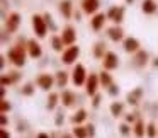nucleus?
<instances>
[{
    "label": "nucleus",
    "mask_w": 158,
    "mask_h": 138,
    "mask_svg": "<svg viewBox=\"0 0 158 138\" xmlns=\"http://www.w3.org/2000/svg\"><path fill=\"white\" fill-rule=\"evenodd\" d=\"M19 79V75H17V72H14V75H10V73H9V75H2V87H7V85H12V84L15 82V80Z\"/></svg>",
    "instance_id": "obj_30"
},
{
    "label": "nucleus",
    "mask_w": 158,
    "mask_h": 138,
    "mask_svg": "<svg viewBox=\"0 0 158 138\" xmlns=\"http://www.w3.org/2000/svg\"><path fill=\"white\" fill-rule=\"evenodd\" d=\"M107 36H109V39L110 41H114V43H117V41H124V31H123V28L121 26H112V28H109L107 29Z\"/></svg>",
    "instance_id": "obj_16"
},
{
    "label": "nucleus",
    "mask_w": 158,
    "mask_h": 138,
    "mask_svg": "<svg viewBox=\"0 0 158 138\" xmlns=\"http://www.w3.org/2000/svg\"><path fill=\"white\" fill-rule=\"evenodd\" d=\"M141 11H143V14H146V15L155 14V12L158 11L156 0H143V4H141Z\"/></svg>",
    "instance_id": "obj_19"
},
{
    "label": "nucleus",
    "mask_w": 158,
    "mask_h": 138,
    "mask_svg": "<svg viewBox=\"0 0 158 138\" xmlns=\"http://www.w3.org/2000/svg\"><path fill=\"white\" fill-rule=\"evenodd\" d=\"M26 46H27V55L31 56V58H39V56L43 55V48L36 39H29Z\"/></svg>",
    "instance_id": "obj_15"
},
{
    "label": "nucleus",
    "mask_w": 158,
    "mask_h": 138,
    "mask_svg": "<svg viewBox=\"0 0 158 138\" xmlns=\"http://www.w3.org/2000/svg\"><path fill=\"white\" fill-rule=\"evenodd\" d=\"M36 138H51V136H49V133H46V131H41V133L36 135Z\"/></svg>",
    "instance_id": "obj_40"
},
{
    "label": "nucleus",
    "mask_w": 158,
    "mask_h": 138,
    "mask_svg": "<svg viewBox=\"0 0 158 138\" xmlns=\"http://www.w3.org/2000/svg\"><path fill=\"white\" fill-rule=\"evenodd\" d=\"M27 46L24 45H14L10 50L7 51V58L10 60V63L14 67H24L26 65V58H27Z\"/></svg>",
    "instance_id": "obj_1"
},
{
    "label": "nucleus",
    "mask_w": 158,
    "mask_h": 138,
    "mask_svg": "<svg viewBox=\"0 0 158 138\" xmlns=\"http://www.w3.org/2000/svg\"><path fill=\"white\" fill-rule=\"evenodd\" d=\"M158 136V126L155 123L146 124V138H156Z\"/></svg>",
    "instance_id": "obj_31"
},
{
    "label": "nucleus",
    "mask_w": 158,
    "mask_h": 138,
    "mask_svg": "<svg viewBox=\"0 0 158 138\" xmlns=\"http://www.w3.org/2000/svg\"><path fill=\"white\" fill-rule=\"evenodd\" d=\"M87 79H89V73H87V68L82 65V63H77L73 67L72 72V82L75 87H83L87 84Z\"/></svg>",
    "instance_id": "obj_2"
},
{
    "label": "nucleus",
    "mask_w": 158,
    "mask_h": 138,
    "mask_svg": "<svg viewBox=\"0 0 158 138\" xmlns=\"http://www.w3.org/2000/svg\"><path fill=\"white\" fill-rule=\"evenodd\" d=\"M61 41H63V45L68 48V46H73L77 43V31H75V28L73 26H65L63 28V31H61Z\"/></svg>",
    "instance_id": "obj_6"
},
{
    "label": "nucleus",
    "mask_w": 158,
    "mask_h": 138,
    "mask_svg": "<svg viewBox=\"0 0 158 138\" xmlns=\"http://www.w3.org/2000/svg\"><path fill=\"white\" fill-rule=\"evenodd\" d=\"M32 29H34L36 36H38L39 39L46 38V32H48V22H46L44 15H39V14H34L32 15Z\"/></svg>",
    "instance_id": "obj_3"
},
{
    "label": "nucleus",
    "mask_w": 158,
    "mask_h": 138,
    "mask_svg": "<svg viewBox=\"0 0 158 138\" xmlns=\"http://www.w3.org/2000/svg\"><path fill=\"white\" fill-rule=\"evenodd\" d=\"M106 45H104L102 41H99V43H95L94 45V56H95L97 60H100V58H104L106 56Z\"/></svg>",
    "instance_id": "obj_28"
},
{
    "label": "nucleus",
    "mask_w": 158,
    "mask_h": 138,
    "mask_svg": "<svg viewBox=\"0 0 158 138\" xmlns=\"http://www.w3.org/2000/svg\"><path fill=\"white\" fill-rule=\"evenodd\" d=\"M61 138H75V136H73L72 133H63V135H61Z\"/></svg>",
    "instance_id": "obj_42"
},
{
    "label": "nucleus",
    "mask_w": 158,
    "mask_h": 138,
    "mask_svg": "<svg viewBox=\"0 0 158 138\" xmlns=\"http://www.w3.org/2000/svg\"><path fill=\"white\" fill-rule=\"evenodd\" d=\"M99 87H100L99 75H97V73H90L89 79H87V84H85V92H87V96H90V97L97 96V90H99Z\"/></svg>",
    "instance_id": "obj_8"
},
{
    "label": "nucleus",
    "mask_w": 158,
    "mask_h": 138,
    "mask_svg": "<svg viewBox=\"0 0 158 138\" xmlns=\"http://www.w3.org/2000/svg\"><path fill=\"white\" fill-rule=\"evenodd\" d=\"M0 138H10V133H9L5 128H2V130H0Z\"/></svg>",
    "instance_id": "obj_39"
},
{
    "label": "nucleus",
    "mask_w": 158,
    "mask_h": 138,
    "mask_svg": "<svg viewBox=\"0 0 158 138\" xmlns=\"http://www.w3.org/2000/svg\"><path fill=\"white\" fill-rule=\"evenodd\" d=\"M106 21H107V14H104V12H97V14L92 15V19H90V28L97 32V31H100V29L104 28Z\"/></svg>",
    "instance_id": "obj_13"
},
{
    "label": "nucleus",
    "mask_w": 158,
    "mask_h": 138,
    "mask_svg": "<svg viewBox=\"0 0 158 138\" xmlns=\"http://www.w3.org/2000/svg\"><path fill=\"white\" fill-rule=\"evenodd\" d=\"M99 80H100V87H104V89H109L110 85L114 84V80H112V75H110L107 70H102V72L99 73Z\"/></svg>",
    "instance_id": "obj_22"
},
{
    "label": "nucleus",
    "mask_w": 158,
    "mask_h": 138,
    "mask_svg": "<svg viewBox=\"0 0 158 138\" xmlns=\"http://www.w3.org/2000/svg\"><path fill=\"white\" fill-rule=\"evenodd\" d=\"M148 63V53L143 51V50H139V51L134 55V65L136 67H144Z\"/></svg>",
    "instance_id": "obj_25"
},
{
    "label": "nucleus",
    "mask_w": 158,
    "mask_h": 138,
    "mask_svg": "<svg viewBox=\"0 0 158 138\" xmlns=\"http://www.w3.org/2000/svg\"><path fill=\"white\" fill-rule=\"evenodd\" d=\"M107 19H110L116 26H119L121 22H123V19H124V7L112 5V7L109 9V12H107Z\"/></svg>",
    "instance_id": "obj_11"
},
{
    "label": "nucleus",
    "mask_w": 158,
    "mask_h": 138,
    "mask_svg": "<svg viewBox=\"0 0 158 138\" xmlns=\"http://www.w3.org/2000/svg\"><path fill=\"white\" fill-rule=\"evenodd\" d=\"M10 111V104L7 99H0V114H7Z\"/></svg>",
    "instance_id": "obj_33"
},
{
    "label": "nucleus",
    "mask_w": 158,
    "mask_h": 138,
    "mask_svg": "<svg viewBox=\"0 0 158 138\" xmlns=\"http://www.w3.org/2000/svg\"><path fill=\"white\" fill-rule=\"evenodd\" d=\"M7 123H9L7 114H2V128H5V126H7Z\"/></svg>",
    "instance_id": "obj_41"
},
{
    "label": "nucleus",
    "mask_w": 158,
    "mask_h": 138,
    "mask_svg": "<svg viewBox=\"0 0 158 138\" xmlns=\"http://www.w3.org/2000/svg\"><path fill=\"white\" fill-rule=\"evenodd\" d=\"M78 56H80V46L73 45V46L65 48V51L61 53V62L65 63V65H73V63L78 60Z\"/></svg>",
    "instance_id": "obj_5"
},
{
    "label": "nucleus",
    "mask_w": 158,
    "mask_h": 138,
    "mask_svg": "<svg viewBox=\"0 0 158 138\" xmlns=\"http://www.w3.org/2000/svg\"><path fill=\"white\" fill-rule=\"evenodd\" d=\"M87 109H83V107H80V109H77L75 113H73V116H72V124L73 126H80V124H83L85 123V119H87Z\"/></svg>",
    "instance_id": "obj_17"
},
{
    "label": "nucleus",
    "mask_w": 158,
    "mask_h": 138,
    "mask_svg": "<svg viewBox=\"0 0 158 138\" xmlns=\"http://www.w3.org/2000/svg\"><path fill=\"white\" fill-rule=\"evenodd\" d=\"M102 67H104V70H107V72L116 70L117 67H119V56H117L114 51H107L106 56L102 58Z\"/></svg>",
    "instance_id": "obj_7"
},
{
    "label": "nucleus",
    "mask_w": 158,
    "mask_h": 138,
    "mask_svg": "<svg viewBox=\"0 0 158 138\" xmlns=\"http://www.w3.org/2000/svg\"><path fill=\"white\" fill-rule=\"evenodd\" d=\"M34 94V85L32 84H26L22 87V96H32Z\"/></svg>",
    "instance_id": "obj_34"
},
{
    "label": "nucleus",
    "mask_w": 158,
    "mask_h": 138,
    "mask_svg": "<svg viewBox=\"0 0 158 138\" xmlns=\"http://www.w3.org/2000/svg\"><path fill=\"white\" fill-rule=\"evenodd\" d=\"M58 102H61V97H60V94H56V92H49V96H48V102H46V107H48L49 111H53L56 106H58Z\"/></svg>",
    "instance_id": "obj_24"
},
{
    "label": "nucleus",
    "mask_w": 158,
    "mask_h": 138,
    "mask_svg": "<svg viewBox=\"0 0 158 138\" xmlns=\"http://www.w3.org/2000/svg\"><path fill=\"white\" fill-rule=\"evenodd\" d=\"M123 46H124V51L129 53V55H136V53L141 50L139 41H138L136 38H133V36H129V38L124 39V41H123Z\"/></svg>",
    "instance_id": "obj_12"
},
{
    "label": "nucleus",
    "mask_w": 158,
    "mask_h": 138,
    "mask_svg": "<svg viewBox=\"0 0 158 138\" xmlns=\"http://www.w3.org/2000/svg\"><path fill=\"white\" fill-rule=\"evenodd\" d=\"M141 97H143V89H141V87H136V89H133L126 96V101H127V104H131V106H136V104L141 101Z\"/></svg>",
    "instance_id": "obj_18"
},
{
    "label": "nucleus",
    "mask_w": 158,
    "mask_h": 138,
    "mask_svg": "<svg viewBox=\"0 0 158 138\" xmlns=\"http://www.w3.org/2000/svg\"><path fill=\"white\" fill-rule=\"evenodd\" d=\"M92 106H94V107H99V106H100V94H97V96H94Z\"/></svg>",
    "instance_id": "obj_38"
},
{
    "label": "nucleus",
    "mask_w": 158,
    "mask_h": 138,
    "mask_svg": "<svg viewBox=\"0 0 158 138\" xmlns=\"http://www.w3.org/2000/svg\"><path fill=\"white\" fill-rule=\"evenodd\" d=\"M85 126H87V131H89V138H94V135H95V126H94L92 123L85 124Z\"/></svg>",
    "instance_id": "obj_37"
},
{
    "label": "nucleus",
    "mask_w": 158,
    "mask_h": 138,
    "mask_svg": "<svg viewBox=\"0 0 158 138\" xmlns=\"http://www.w3.org/2000/svg\"><path fill=\"white\" fill-rule=\"evenodd\" d=\"M36 85L39 87L41 90H46V92H53V87L56 85V79L51 75V73H39L36 77Z\"/></svg>",
    "instance_id": "obj_4"
},
{
    "label": "nucleus",
    "mask_w": 158,
    "mask_h": 138,
    "mask_svg": "<svg viewBox=\"0 0 158 138\" xmlns=\"http://www.w3.org/2000/svg\"><path fill=\"white\" fill-rule=\"evenodd\" d=\"M82 12L87 15H95L100 7V0H82Z\"/></svg>",
    "instance_id": "obj_10"
},
{
    "label": "nucleus",
    "mask_w": 158,
    "mask_h": 138,
    "mask_svg": "<svg viewBox=\"0 0 158 138\" xmlns=\"http://www.w3.org/2000/svg\"><path fill=\"white\" fill-rule=\"evenodd\" d=\"M110 114H112L114 118H119L124 114V102H121V101H114L112 104H110Z\"/></svg>",
    "instance_id": "obj_23"
},
{
    "label": "nucleus",
    "mask_w": 158,
    "mask_h": 138,
    "mask_svg": "<svg viewBox=\"0 0 158 138\" xmlns=\"http://www.w3.org/2000/svg\"><path fill=\"white\" fill-rule=\"evenodd\" d=\"M131 131H133V126L127 123H121L119 124V133L123 135V136H127V135H131Z\"/></svg>",
    "instance_id": "obj_32"
},
{
    "label": "nucleus",
    "mask_w": 158,
    "mask_h": 138,
    "mask_svg": "<svg viewBox=\"0 0 158 138\" xmlns=\"http://www.w3.org/2000/svg\"><path fill=\"white\" fill-rule=\"evenodd\" d=\"M55 79H56V85L63 89V87H66V84H68V73L60 70V72L55 73Z\"/></svg>",
    "instance_id": "obj_26"
},
{
    "label": "nucleus",
    "mask_w": 158,
    "mask_h": 138,
    "mask_svg": "<svg viewBox=\"0 0 158 138\" xmlns=\"http://www.w3.org/2000/svg\"><path fill=\"white\" fill-rule=\"evenodd\" d=\"M138 119H139V118H136V113H131V114H127V116H126V123L131 124V126H133Z\"/></svg>",
    "instance_id": "obj_36"
},
{
    "label": "nucleus",
    "mask_w": 158,
    "mask_h": 138,
    "mask_svg": "<svg viewBox=\"0 0 158 138\" xmlns=\"http://www.w3.org/2000/svg\"><path fill=\"white\" fill-rule=\"evenodd\" d=\"M72 135L75 138H89V131H87L85 124H80V126H73Z\"/></svg>",
    "instance_id": "obj_27"
},
{
    "label": "nucleus",
    "mask_w": 158,
    "mask_h": 138,
    "mask_svg": "<svg viewBox=\"0 0 158 138\" xmlns=\"http://www.w3.org/2000/svg\"><path fill=\"white\" fill-rule=\"evenodd\" d=\"M134 0H126V4H133Z\"/></svg>",
    "instance_id": "obj_44"
},
{
    "label": "nucleus",
    "mask_w": 158,
    "mask_h": 138,
    "mask_svg": "<svg viewBox=\"0 0 158 138\" xmlns=\"http://www.w3.org/2000/svg\"><path fill=\"white\" fill-rule=\"evenodd\" d=\"M133 133L136 138H144L146 136V124H144L143 119H138L136 123L133 124Z\"/></svg>",
    "instance_id": "obj_21"
},
{
    "label": "nucleus",
    "mask_w": 158,
    "mask_h": 138,
    "mask_svg": "<svg viewBox=\"0 0 158 138\" xmlns=\"http://www.w3.org/2000/svg\"><path fill=\"white\" fill-rule=\"evenodd\" d=\"M153 67H156V68H158V56L155 58V62H153Z\"/></svg>",
    "instance_id": "obj_43"
},
{
    "label": "nucleus",
    "mask_w": 158,
    "mask_h": 138,
    "mask_svg": "<svg viewBox=\"0 0 158 138\" xmlns=\"http://www.w3.org/2000/svg\"><path fill=\"white\" fill-rule=\"evenodd\" d=\"M107 94H109L110 97H116L117 94H119V85H116V84H112V85L107 89Z\"/></svg>",
    "instance_id": "obj_35"
},
{
    "label": "nucleus",
    "mask_w": 158,
    "mask_h": 138,
    "mask_svg": "<svg viewBox=\"0 0 158 138\" xmlns=\"http://www.w3.org/2000/svg\"><path fill=\"white\" fill-rule=\"evenodd\" d=\"M60 12L65 19H70L73 14V5H72V0H61L60 2Z\"/></svg>",
    "instance_id": "obj_20"
},
{
    "label": "nucleus",
    "mask_w": 158,
    "mask_h": 138,
    "mask_svg": "<svg viewBox=\"0 0 158 138\" xmlns=\"http://www.w3.org/2000/svg\"><path fill=\"white\" fill-rule=\"evenodd\" d=\"M61 97V104L65 107H73L75 106V101H77V94L73 90H68V89H63V92L60 94Z\"/></svg>",
    "instance_id": "obj_14"
},
{
    "label": "nucleus",
    "mask_w": 158,
    "mask_h": 138,
    "mask_svg": "<svg viewBox=\"0 0 158 138\" xmlns=\"http://www.w3.org/2000/svg\"><path fill=\"white\" fill-rule=\"evenodd\" d=\"M19 26H21V14L19 12H10L7 17V21H5V29H7V32H15L19 29Z\"/></svg>",
    "instance_id": "obj_9"
},
{
    "label": "nucleus",
    "mask_w": 158,
    "mask_h": 138,
    "mask_svg": "<svg viewBox=\"0 0 158 138\" xmlns=\"http://www.w3.org/2000/svg\"><path fill=\"white\" fill-rule=\"evenodd\" d=\"M63 41H61V36H53L51 38V48L55 50V51H65V50H63Z\"/></svg>",
    "instance_id": "obj_29"
}]
</instances>
